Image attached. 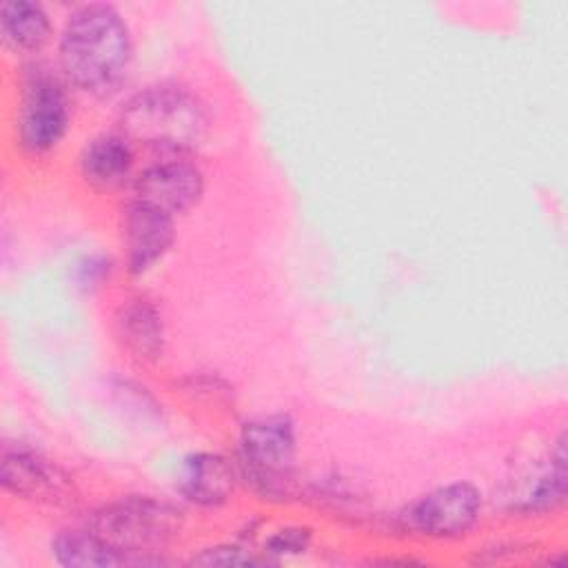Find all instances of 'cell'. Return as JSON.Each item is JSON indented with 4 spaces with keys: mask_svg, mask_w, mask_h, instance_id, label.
I'll return each mask as SVG.
<instances>
[{
    "mask_svg": "<svg viewBox=\"0 0 568 568\" xmlns=\"http://www.w3.org/2000/svg\"><path fill=\"white\" fill-rule=\"evenodd\" d=\"M193 566H266L275 564L271 557L257 550H248L246 546L237 544H217L202 548L197 555L191 557Z\"/></svg>",
    "mask_w": 568,
    "mask_h": 568,
    "instance_id": "cell-17",
    "label": "cell"
},
{
    "mask_svg": "<svg viewBox=\"0 0 568 568\" xmlns=\"http://www.w3.org/2000/svg\"><path fill=\"white\" fill-rule=\"evenodd\" d=\"M120 242L126 273L140 277L171 251L175 242V217L129 197L120 211Z\"/></svg>",
    "mask_w": 568,
    "mask_h": 568,
    "instance_id": "cell-9",
    "label": "cell"
},
{
    "mask_svg": "<svg viewBox=\"0 0 568 568\" xmlns=\"http://www.w3.org/2000/svg\"><path fill=\"white\" fill-rule=\"evenodd\" d=\"M120 133L138 149L160 158H189L209 133V113L200 98L175 82L135 91L120 109Z\"/></svg>",
    "mask_w": 568,
    "mask_h": 568,
    "instance_id": "cell-2",
    "label": "cell"
},
{
    "mask_svg": "<svg viewBox=\"0 0 568 568\" xmlns=\"http://www.w3.org/2000/svg\"><path fill=\"white\" fill-rule=\"evenodd\" d=\"M235 468L240 481L262 501L286 504L297 486V428L288 413L246 419L237 433Z\"/></svg>",
    "mask_w": 568,
    "mask_h": 568,
    "instance_id": "cell-3",
    "label": "cell"
},
{
    "mask_svg": "<svg viewBox=\"0 0 568 568\" xmlns=\"http://www.w3.org/2000/svg\"><path fill=\"white\" fill-rule=\"evenodd\" d=\"M484 495L473 481H448L408 501L395 526L417 539L455 541L468 537L481 521Z\"/></svg>",
    "mask_w": 568,
    "mask_h": 568,
    "instance_id": "cell-6",
    "label": "cell"
},
{
    "mask_svg": "<svg viewBox=\"0 0 568 568\" xmlns=\"http://www.w3.org/2000/svg\"><path fill=\"white\" fill-rule=\"evenodd\" d=\"M133 60L129 22L109 2L78 4L58 38L62 78L93 98H111L124 84Z\"/></svg>",
    "mask_w": 568,
    "mask_h": 568,
    "instance_id": "cell-1",
    "label": "cell"
},
{
    "mask_svg": "<svg viewBox=\"0 0 568 568\" xmlns=\"http://www.w3.org/2000/svg\"><path fill=\"white\" fill-rule=\"evenodd\" d=\"M51 557L64 568H118L129 566L126 557L109 546L89 526L60 530L51 541Z\"/></svg>",
    "mask_w": 568,
    "mask_h": 568,
    "instance_id": "cell-15",
    "label": "cell"
},
{
    "mask_svg": "<svg viewBox=\"0 0 568 568\" xmlns=\"http://www.w3.org/2000/svg\"><path fill=\"white\" fill-rule=\"evenodd\" d=\"M311 544H313V528L311 526L288 524V526H282V528L273 530L264 539L262 552L277 564L282 557L304 555L311 548Z\"/></svg>",
    "mask_w": 568,
    "mask_h": 568,
    "instance_id": "cell-16",
    "label": "cell"
},
{
    "mask_svg": "<svg viewBox=\"0 0 568 568\" xmlns=\"http://www.w3.org/2000/svg\"><path fill=\"white\" fill-rule=\"evenodd\" d=\"M120 348L138 364H155L166 348V324L160 306L146 295L124 300L113 315Z\"/></svg>",
    "mask_w": 568,
    "mask_h": 568,
    "instance_id": "cell-12",
    "label": "cell"
},
{
    "mask_svg": "<svg viewBox=\"0 0 568 568\" xmlns=\"http://www.w3.org/2000/svg\"><path fill=\"white\" fill-rule=\"evenodd\" d=\"M568 493L566 435L561 433L548 455L537 459L504 495V508L513 517H548L564 508Z\"/></svg>",
    "mask_w": 568,
    "mask_h": 568,
    "instance_id": "cell-8",
    "label": "cell"
},
{
    "mask_svg": "<svg viewBox=\"0 0 568 568\" xmlns=\"http://www.w3.org/2000/svg\"><path fill=\"white\" fill-rule=\"evenodd\" d=\"M237 481L235 462L220 453H191L180 464L175 488L186 504L215 510L231 501Z\"/></svg>",
    "mask_w": 568,
    "mask_h": 568,
    "instance_id": "cell-11",
    "label": "cell"
},
{
    "mask_svg": "<svg viewBox=\"0 0 568 568\" xmlns=\"http://www.w3.org/2000/svg\"><path fill=\"white\" fill-rule=\"evenodd\" d=\"M87 526L126 557L129 566H160L184 528V513L153 495H124L91 513Z\"/></svg>",
    "mask_w": 568,
    "mask_h": 568,
    "instance_id": "cell-4",
    "label": "cell"
},
{
    "mask_svg": "<svg viewBox=\"0 0 568 568\" xmlns=\"http://www.w3.org/2000/svg\"><path fill=\"white\" fill-rule=\"evenodd\" d=\"M131 197L169 215H182L200 204L206 180L191 158H160L131 180Z\"/></svg>",
    "mask_w": 568,
    "mask_h": 568,
    "instance_id": "cell-7",
    "label": "cell"
},
{
    "mask_svg": "<svg viewBox=\"0 0 568 568\" xmlns=\"http://www.w3.org/2000/svg\"><path fill=\"white\" fill-rule=\"evenodd\" d=\"M135 169V146L118 133H100L82 146L78 171L82 182L93 191H115L131 184Z\"/></svg>",
    "mask_w": 568,
    "mask_h": 568,
    "instance_id": "cell-13",
    "label": "cell"
},
{
    "mask_svg": "<svg viewBox=\"0 0 568 568\" xmlns=\"http://www.w3.org/2000/svg\"><path fill=\"white\" fill-rule=\"evenodd\" d=\"M53 36V20L38 0H7L0 7V38L13 53H38Z\"/></svg>",
    "mask_w": 568,
    "mask_h": 568,
    "instance_id": "cell-14",
    "label": "cell"
},
{
    "mask_svg": "<svg viewBox=\"0 0 568 568\" xmlns=\"http://www.w3.org/2000/svg\"><path fill=\"white\" fill-rule=\"evenodd\" d=\"M0 486L7 495L29 501H64L69 477L44 455L24 444H4L0 455Z\"/></svg>",
    "mask_w": 568,
    "mask_h": 568,
    "instance_id": "cell-10",
    "label": "cell"
},
{
    "mask_svg": "<svg viewBox=\"0 0 568 568\" xmlns=\"http://www.w3.org/2000/svg\"><path fill=\"white\" fill-rule=\"evenodd\" d=\"M71 124V98L67 80L51 67L31 62L22 69L16 109V142L33 158L60 146Z\"/></svg>",
    "mask_w": 568,
    "mask_h": 568,
    "instance_id": "cell-5",
    "label": "cell"
}]
</instances>
